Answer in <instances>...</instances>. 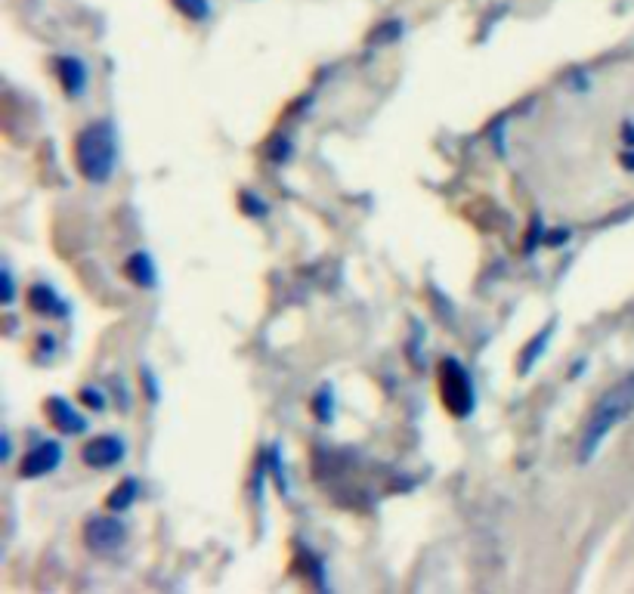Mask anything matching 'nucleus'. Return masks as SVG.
Listing matches in <instances>:
<instances>
[{
  "label": "nucleus",
  "mask_w": 634,
  "mask_h": 594,
  "mask_svg": "<svg viewBox=\"0 0 634 594\" xmlns=\"http://www.w3.org/2000/svg\"><path fill=\"white\" fill-rule=\"evenodd\" d=\"M59 461H62V446L59 443H38L35 449H31L25 458H22V465H19V477L25 480H35V477H44L50 471L59 468Z\"/></svg>",
  "instance_id": "5"
},
{
  "label": "nucleus",
  "mask_w": 634,
  "mask_h": 594,
  "mask_svg": "<svg viewBox=\"0 0 634 594\" xmlns=\"http://www.w3.org/2000/svg\"><path fill=\"white\" fill-rule=\"evenodd\" d=\"M75 164L78 174L90 183H106L118 164V134L109 121H93L75 137Z\"/></svg>",
  "instance_id": "2"
},
{
  "label": "nucleus",
  "mask_w": 634,
  "mask_h": 594,
  "mask_svg": "<svg viewBox=\"0 0 634 594\" xmlns=\"http://www.w3.org/2000/svg\"><path fill=\"white\" fill-rule=\"evenodd\" d=\"M16 301V285H13V273L4 270V304H13Z\"/></svg>",
  "instance_id": "16"
},
{
  "label": "nucleus",
  "mask_w": 634,
  "mask_h": 594,
  "mask_svg": "<svg viewBox=\"0 0 634 594\" xmlns=\"http://www.w3.org/2000/svg\"><path fill=\"white\" fill-rule=\"evenodd\" d=\"M124 276L133 282V285H140V288H152L155 285V263L146 251L140 254H133L127 263H124Z\"/></svg>",
  "instance_id": "10"
},
{
  "label": "nucleus",
  "mask_w": 634,
  "mask_h": 594,
  "mask_svg": "<svg viewBox=\"0 0 634 594\" xmlns=\"http://www.w3.org/2000/svg\"><path fill=\"white\" fill-rule=\"evenodd\" d=\"M631 412H634V375H625L622 381H616L604 396H600L582 427V437H579L582 465L600 452V443H604Z\"/></svg>",
  "instance_id": "1"
},
{
  "label": "nucleus",
  "mask_w": 634,
  "mask_h": 594,
  "mask_svg": "<svg viewBox=\"0 0 634 594\" xmlns=\"http://www.w3.org/2000/svg\"><path fill=\"white\" fill-rule=\"evenodd\" d=\"M127 539V530L124 523L115 520V517H90L87 526H84V542L90 551H118Z\"/></svg>",
  "instance_id": "4"
},
{
  "label": "nucleus",
  "mask_w": 634,
  "mask_h": 594,
  "mask_svg": "<svg viewBox=\"0 0 634 594\" xmlns=\"http://www.w3.org/2000/svg\"><path fill=\"white\" fill-rule=\"evenodd\" d=\"M245 211H251V214H263L266 208L254 202V195H245Z\"/></svg>",
  "instance_id": "17"
},
{
  "label": "nucleus",
  "mask_w": 634,
  "mask_h": 594,
  "mask_svg": "<svg viewBox=\"0 0 634 594\" xmlns=\"http://www.w3.org/2000/svg\"><path fill=\"white\" fill-rule=\"evenodd\" d=\"M440 400L452 418H467L474 412V384L458 359L440 362Z\"/></svg>",
  "instance_id": "3"
},
{
  "label": "nucleus",
  "mask_w": 634,
  "mask_h": 594,
  "mask_svg": "<svg viewBox=\"0 0 634 594\" xmlns=\"http://www.w3.org/2000/svg\"><path fill=\"white\" fill-rule=\"evenodd\" d=\"M28 304H31V310H38L44 316H65V313H69V307L59 301V294L50 285H35V288H31L28 291Z\"/></svg>",
  "instance_id": "9"
},
{
  "label": "nucleus",
  "mask_w": 634,
  "mask_h": 594,
  "mask_svg": "<svg viewBox=\"0 0 634 594\" xmlns=\"http://www.w3.org/2000/svg\"><path fill=\"white\" fill-rule=\"evenodd\" d=\"M81 458L87 468H112L124 458V443L118 437H96L84 446Z\"/></svg>",
  "instance_id": "6"
},
{
  "label": "nucleus",
  "mask_w": 634,
  "mask_h": 594,
  "mask_svg": "<svg viewBox=\"0 0 634 594\" xmlns=\"http://www.w3.org/2000/svg\"><path fill=\"white\" fill-rule=\"evenodd\" d=\"M133 499H137V480H124V483H118V486L112 489V495L106 499V505H109L112 511H124V508L133 505Z\"/></svg>",
  "instance_id": "11"
},
{
  "label": "nucleus",
  "mask_w": 634,
  "mask_h": 594,
  "mask_svg": "<svg viewBox=\"0 0 634 594\" xmlns=\"http://www.w3.org/2000/svg\"><path fill=\"white\" fill-rule=\"evenodd\" d=\"M56 72H59V84H62L65 93H69V96H81L84 93V87H87V69H84L81 59H75V56L56 59Z\"/></svg>",
  "instance_id": "8"
},
{
  "label": "nucleus",
  "mask_w": 634,
  "mask_h": 594,
  "mask_svg": "<svg viewBox=\"0 0 634 594\" xmlns=\"http://www.w3.org/2000/svg\"><path fill=\"white\" fill-rule=\"evenodd\" d=\"M174 7H177L186 19H192V22H202V19H208V13H211L208 0H174Z\"/></svg>",
  "instance_id": "12"
},
{
  "label": "nucleus",
  "mask_w": 634,
  "mask_h": 594,
  "mask_svg": "<svg viewBox=\"0 0 634 594\" xmlns=\"http://www.w3.org/2000/svg\"><path fill=\"white\" fill-rule=\"evenodd\" d=\"M47 415H50L56 431H62V434H84L87 431V421L69 403H65L62 396H50V400H47Z\"/></svg>",
  "instance_id": "7"
},
{
  "label": "nucleus",
  "mask_w": 634,
  "mask_h": 594,
  "mask_svg": "<svg viewBox=\"0 0 634 594\" xmlns=\"http://www.w3.org/2000/svg\"><path fill=\"white\" fill-rule=\"evenodd\" d=\"M313 412H316L322 421H331V393H328V390H319V393H316Z\"/></svg>",
  "instance_id": "14"
},
{
  "label": "nucleus",
  "mask_w": 634,
  "mask_h": 594,
  "mask_svg": "<svg viewBox=\"0 0 634 594\" xmlns=\"http://www.w3.org/2000/svg\"><path fill=\"white\" fill-rule=\"evenodd\" d=\"M548 335H551V328H548V332H542V335H539L536 341H532V344H529V350L523 353V362H520V366H523V369H529V366H532V362H536V356H539V353H542V347L548 344Z\"/></svg>",
  "instance_id": "13"
},
{
  "label": "nucleus",
  "mask_w": 634,
  "mask_h": 594,
  "mask_svg": "<svg viewBox=\"0 0 634 594\" xmlns=\"http://www.w3.org/2000/svg\"><path fill=\"white\" fill-rule=\"evenodd\" d=\"M81 400H84L87 406H93V409H103V406H106L103 393H99V390H93V387H84V390H81Z\"/></svg>",
  "instance_id": "15"
}]
</instances>
